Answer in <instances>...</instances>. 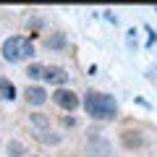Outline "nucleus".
<instances>
[{"label":"nucleus","instance_id":"nucleus-4","mask_svg":"<svg viewBox=\"0 0 157 157\" xmlns=\"http://www.w3.org/2000/svg\"><path fill=\"white\" fill-rule=\"evenodd\" d=\"M45 78L50 81V84H66V81H68V73L63 71V68H47Z\"/></svg>","mask_w":157,"mask_h":157},{"label":"nucleus","instance_id":"nucleus-7","mask_svg":"<svg viewBox=\"0 0 157 157\" xmlns=\"http://www.w3.org/2000/svg\"><path fill=\"white\" fill-rule=\"evenodd\" d=\"M45 71H47V68L45 66H39V63H34V66H29V76H32V78H45Z\"/></svg>","mask_w":157,"mask_h":157},{"label":"nucleus","instance_id":"nucleus-9","mask_svg":"<svg viewBox=\"0 0 157 157\" xmlns=\"http://www.w3.org/2000/svg\"><path fill=\"white\" fill-rule=\"evenodd\" d=\"M8 155H13V157H21V155H24L21 144H18V141H13V144H8Z\"/></svg>","mask_w":157,"mask_h":157},{"label":"nucleus","instance_id":"nucleus-2","mask_svg":"<svg viewBox=\"0 0 157 157\" xmlns=\"http://www.w3.org/2000/svg\"><path fill=\"white\" fill-rule=\"evenodd\" d=\"M34 55V47L29 39L24 37H11L6 39V45H3V58H6L8 63H18L24 60V58H32Z\"/></svg>","mask_w":157,"mask_h":157},{"label":"nucleus","instance_id":"nucleus-3","mask_svg":"<svg viewBox=\"0 0 157 157\" xmlns=\"http://www.w3.org/2000/svg\"><path fill=\"white\" fill-rule=\"evenodd\" d=\"M52 100H55L58 105L63 107V110H76V107H78V97L73 94V92H68V89H58V92H52Z\"/></svg>","mask_w":157,"mask_h":157},{"label":"nucleus","instance_id":"nucleus-10","mask_svg":"<svg viewBox=\"0 0 157 157\" xmlns=\"http://www.w3.org/2000/svg\"><path fill=\"white\" fill-rule=\"evenodd\" d=\"M60 45H63V37H60V34H58L55 39H50V47H60Z\"/></svg>","mask_w":157,"mask_h":157},{"label":"nucleus","instance_id":"nucleus-1","mask_svg":"<svg viewBox=\"0 0 157 157\" xmlns=\"http://www.w3.org/2000/svg\"><path fill=\"white\" fill-rule=\"evenodd\" d=\"M84 107H86V113H89V115L100 118V121H107V118H113V115L118 113L115 100H113L110 94H100V92H86Z\"/></svg>","mask_w":157,"mask_h":157},{"label":"nucleus","instance_id":"nucleus-8","mask_svg":"<svg viewBox=\"0 0 157 157\" xmlns=\"http://www.w3.org/2000/svg\"><path fill=\"white\" fill-rule=\"evenodd\" d=\"M32 123L37 126V128H47V126H50V121H47L45 115H39V113H37V115H32Z\"/></svg>","mask_w":157,"mask_h":157},{"label":"nucleus","instance_id":"nucleus-5","mask_svg":"<svg viewBox=\"0 0 157 157\" xmlns=\"http://www.w3.org/2000/svg\"><path fill=\"white\" fill-rule=\"evenodd\" d=\"M26 100L32 102V105H42V102L47 100V94H45L42 86H29V89H26Z\"/></svg>","mask_w":157,"mask_h":157},{"label":"nucleus","instance_id":"nucleus-6","mask_svg":"<svg viewBox=\"0 0 157 157\" xmlns=\"http://www.w3.org/2000/svg\"><path fill=\"white\" fill-rule=\"evenodd\" d=\"M16 97V89L8 78H0V100H13Z\"/></svg>","mask_w":157,"mask_h":157}]
</instances>
